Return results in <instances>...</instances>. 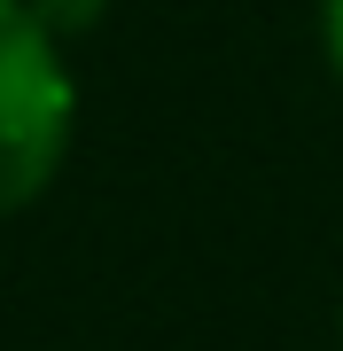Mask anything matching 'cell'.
Masks as SVG:
<instances>
[{"mask_svg":"<svg viewBox=\"0 0 343 351\" xmlns=\"http://www.w3.org/2000/svg\"><path fill=\"white\" fill-rule=\"evenodd\" d=\"M78 86L39 0H0V219L47 195L71 156Z\"/></svg>","mask_w":343,"mask_h":351,"instance_id":"obj_1","label":"cell"},{"mask_svg":"<svg viewBox=\"0 0 343 351\" xmlns=\"http://www.w3.org/2000/svg\"><path fill=\"white\" fill-rule=\"evenodd\" d=\"M320 39H328V63L343 78V0H320Z\"/></svg>","mask_w":343,"mask_h":351,"instance_id":"obj_2","label":"cell"}]
</instances>
